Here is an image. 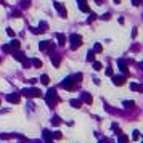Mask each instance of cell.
I'll list each match as a JSON object with an SVG mask.
<instances>
[{"instance_id": "cb8c5ba5", "label": "cell", "mask_w": 143, "mask_h": 143, "mask_svg": "<svg viewBox=\"0 0 143 143\" xmlns=\"http://www.w3.org/2000/svg\"><path fill=\"white\" fill-rule=\"evenodd\" d=\"M61 137H63V135H61V133H60V132H55V138H56V140H60V138H61Z\"/></svg>"}, {"instance_id": "277c9868", "label": "cell", "mask_w": 143, "mask_h": 143, "mask_svg": "<svg viewBox=\"0 0 143 143\" xmlns=\"http://www.w3.org/2000/svg\"><path fill=\"white\" fill-rule=\"evenodd\" d=\"M53 5H55V8L60 11V15H61V16H66V8H63V6L60 5V2H55Z\"/></svg>"}, {"instance_id": "9a60e30c", "label": "cell", "mask_w": 143, "mask_h": 143, "mask_svg": "<svg viewBox=\"0 0 143 143\" xmlns=\"http://www.w3.org/2000/svg\"><path fill=\"white\" fill-rule=\"evenodd\" d=\"M52 124H53V125H60V124H61V119H60L58 116L53 117V119H52Z\"/></svg>"}, {"instance_id": "ffe728a7", "label": "cell", "mask_w": 143, "mask_h": 143, "mask_svg": "<svg viewBox=\"0 0 143 143\" xmlns=\"http://www.w3.org/2000/svg\"><path fill=\"white\" fill-rule=\"evenodd\" d=\"M101 50H103V48H101V45H100V43H96V45H95V50H93V53H95V52H98V53H100Z\"/></svg>"}, {"instance_id": "484cf974", "label": "cell", "mask_w": 143, "mask_h": 143, "mask_svg": "<svg viewBox=\"0 0 143 143\" xmlns=\"http://www.w3.org/2000/svg\"><path fill=\"white\" fill-rule=\"evenodd\" d=\"M106 74L111 76V74H113V69H111V68H108V69H106Z\"/></svg>"}, {"instance_id": "5b68a950", "label": "cell", "mask_w": 143, "mask_h": 143, "mask_svg": "<svg viewBox=\"0 0 143 143\" xmlns=\"http://www.w3.org/2000/svg\"><path fill=\"white\" fill-rule=\"evenodd\" d=\"M79 8L82 11H85V13H87V11L90 10V8H89V5H87V2H85V0H79Z\"/></svg>"}, {"instance_id": "8fae6325", "label": "cell", "mask_w": 143, "mask_h": 143, "mask_svg": "<svg viewBox=\"0 0 143 143\" xmlns=\"http://www.w3.org/2000/svg\"><path fill=\"white\" fill-rule=\"evenodd\" d=\"M52 137H53V133L50 132V130H43V138H45L47 142H48V140H50Z\"/></svg>"}, {"instance_id": "7402d4cb", "label": "cell", "mask_w": 143, "mask_h": 143, "mask_svg": "<svg viewBox=\"0 0 143 143\" xmlns=\"http://www.w3.org/2000/svg\"><path fill=\"white\" fill-rule=\"evenodd\" d=\"M138 138H140V133H138V130H135L133 132V140H138Z\"/></svg>"}, {"instance_id": "8992f818", "label": "cell", "mask_w": 143, "mask_h": 143, "mask_svg": "<svg viewBox=\"0 0 143 143\" xmlns=\"http://www.w3.org/2000/svg\"><path fill=\"white\" fill-rule=\"evenodd\" d=\"M80 101H85L87 105H92V101H93V98H92L89 93H82V100Z\"/></svg>"}, {"instance_id": "ba28073f", "label": "cell", "mask_w": 143, "mask_h": 143, "mask_svg": "<svg viewBox=\"0 0 143 143\" xmlns=\"http://www.w3.org/2000/svg\"><path fill=\"white\" fill-rule=\"evenodd\" d=\"M6 100L10 101V103H18V101H19V95H8Z\"/></svg>"}, {"instance_id": "e0dca14e", "label": "cell", "mask_w": 143, "mask_h": 143, "mask_svg": "<svg viewBox=\"0 0 143 143\" xmlns=\"http://www.w3.org/2000/svg\"><path fill=\"white\" fill-rule=\"evenodd\" d=\"M56 37H58V40H60V43H61V45L66 42V37H64L63 34H56Z\"/></svg>"}, {"instance_id": "7a4b0ae2", "label": "cell", "mask_w": 143, "mask_h": 143, "mask_svg": "<svg viewBox=\"0 0 143 143\" xmlns=\"http://www.w3.org/2000/svg\"><path fill=\"white\" fill-rule=\"evenodd\" d=\"M23 95L27 96V98H31V96L39 98V96H42V92L39 90V89H24V90H23Z\"/></svg>"}, {"instance_id": "4fadbf2b", "label": "cell", "mask_w": 143, "mask_h": 143, "mask_svg": "<svg viewBox=\"0 0 143 143\" xmlns=\"http://www.w3.org/2000/svg\"><path fill=\"white\" fill-rule=\"evenodd\" d=\"M129 138L125 137V135H122V133H119V143H127Z\"/></svg>"}, {"instance_id": "6da1fadb", "label": "cell", "mask_w": 143, "mask_h": 143, "mask_svg": "<svg viewBox=\"0 0 143 143\" xmlns=\"http://www.w3.org/2000/svg\"><path fill=\"white\" fill-rule=\"evenodd\" d=\"M47 103H48V106H52V108L58 103V95H56V90H55V89H50V90H48V93H47Z\"/></svg>"}, {"instance_id": "d6986e66", "label": "cell", "mask_w": 143, "mask_h": 143, "mask_svg": "<svg viewBox=\"0 0 143 143\" xmlns=\"http://www.w3.org/2000/svg\"><path fill=\"white\" fill-rule=\"evenodd\" d=\"M124 106H125V108H133L135 103H133V101H124Z\"/></svg>"}, {"instance_id": "83f0119b", "label": "cell", "mask_w": 143, "mask_h": 143, "mask_svg": "<svg viewBox=\"0 0 143 143\" xmlns=\"http://www.w3.org/2000/svg\"><path fill=\"white\" fill-rule=\"evenodd\" d=\"M108 142H109L108 138H103V140H100V143H108Z\"/></svg>"}, {"instance_id": "7c38bea8", "label": "cell", "mask_w": 143, "mask_h": 143, "mask_svg": "<svg viewBox=\"0 0 143 143\" xmlns=\"http://www.w3.org/2000/svg\"><path fill=\"white\" fill-rule=\"evenodd\" d=\"M32 64H34L36 68H42V61H40V60H37V58L32 60Z\"/></svg>"}, {"instance_id": "4316f807", "label": "cell", "mask_w": 143, "mask_h": 143, "mask_svg": "<svg viewBox=\"0 0 143 143\" xmlns=\"http://www.w3.org/2000/svg\"><path fill=\"white\" fill-rule=\"evenodd\" d=\"M109 16H111L109 13H108V15H103V16H101V19H109Z\"/></svg>"}, {"instance_id": "52a82bcc", "label": "cell", "mask_w": 143, "mask_h": 143, "mask_svg": "<svg viewBox=\"0 0 143 143\" xmlns=\"http://www.w3.org/2000/svg\"><path fill=\"white\" fill-rule=\"evenodd\" d=\"M113 79H114V80H113V82H114V84H116V85H122V84H124V80H125V79H124V77H122V76H114Z\"/></svg>"}, {"instance_id": "5bb4252c", "label": "cell", "mask_w": 143, "mask_h": 143, "mask_svg": "<svg viewBox=\"0 0 143 143\" xmlns=\"http://www.w3.org/2000/svg\"><path fill=\"white\" fill-rule=\"evenodd\" d=\"M40 82H42V84H45V85H47L48 82H50V79H48V76H47V74H43L42 77H40Z\"/></svg>"}, {"instance_id": "f546056e", "label": "cell", "mask_w": 143, "mask_h": 143, "mask_svg": "<svg viewBox=\"0 0 143 143\" xmlns=\"http://www.w3.org/2000/svg\"><path fill=\"white\" fill-rule=\"evenodd\" d=\"M47 143H55V142H52V140H48V142H47Z\"/></svg>"}, {"instance_id": "9c48e42d", "label": "cell", "mask_w": 143, "mask_h": 143, "mask_svg": "<svg viewBox=\"0 0 143 143\" xmlns=\"http://www.w3.org/2000/svg\"><path fill=\"white\" fill-rule=\"evenodd\" d=\"M69 105L72 106V108H80L82 101H80V100H71V101H69Z\"/></svg>"}, {"instance_id": "f1b7e54d", "label": "cell", "mask_w": 143, "mask_h": 143, "mask_svg": "<svg viewBox=\"0 0 143 143\" xmlns=\"http://www.w3.org/2000/svg\"><path fill=\"white\" fill-rule=\"evenodd\" d=\"M133 5H140V0H133Z\"/></svg>"}, {"instance_id": "3957f363", "label": "cell", "mask_w": 143, "mask_h": 143, "mask_svg": "<svg viewBox=\"0 0 143 143\" xmlns=\"http://www.w3.org/2000/svg\"><path fill=\"white\" fill-rule=\"evenodd\" d=\"M69 40L72 42V43H71V48H72V50H76V48L82 43V37H80V36H77V34H72V36L69 37Z\"/></svg>"}, {"instance_id": "603a6c76", "label": "cell", "mask_w": 143, "mask_h": 143, "mask_svg": "<svg viewBox=\"0 0 143 143\" xmlns=\"http://www.w3.org/2000/svg\"><path fill=\"white\" fill-rule=\"evenodd\" d=\"M95 13H92V15H90V18H89V23H92V21H93V19H95Z\"/></svg>"}, {"instance_id": "ac0fdd59", "label": "cell", "mask_w": 143, "mask_h": 143, "mask_svg": "<svg viewBox=\"0 0 143 143\" xmlns=\"http://www.w3.org/2000/svg\"><path fill=\"white\" fill-rule=\"evenodd\" d=\"M95 60V53L93 52H89V56H87V61H93Z\"/></svg>"}, {"instance_id": "44dd1931", "label": "cell", "mask_w": 143, "mask_h": 143, "mask_svg": "<svg viewBox=\"0 0 143 143\" xmlns=\"http://www.w3.org/2000/svg\"><path fill=\"white\" fill-rule=\"evenodd\" d=\"M93 69H95V71H100V69H101V63H95V64H93Z\"/></svg>"}, {"instance_id": "4dcf8cb0", "label": "cell", "mask_w": 143, "mask_h": 143, "mask_svg": "<svg viewBox=\"0 0 143 143\" xmlns=\"http://www.w3.org/2000/svg\"><path fill=\"white\" fill-rule=\"evenodd\" d=\"M114 2H116V3H119V2H121V0H114Z\"/></svg>"}, {"instance_id": "30bf717a", "label": "cell", "mask_w": 143, "mask_h": 143, "mask_svg": "<svg viewBox=\"0 0 143 143\" xmlns=\"http://www.w3.org/2000/svg\"><path fill=\"white\" fill-rule=\"evenodd\" d=\"M13 56H15L16 60H19V61H24V60H26V56H24V53H21V52L13 53Z\"/></svg>"}, {"instance_id": "d4e9b609", "label": "cell", "mask_w": 143, "mask_h": 143, "mask_svg": "<svg viewBox=\"0 0 143 143\" xmlns=\"http://www.w3.org/2000/svg\"><path fill=\"white\" fill-rule=\"evenodd\" d=\"M6 32H8V36H11V37L15 36V32H13V29H10V27H8V31H6Z\"/></svg>"}, {"instance_id": "2e32d148", "label": "cell", "mask_w": 143, "mask_h": 143, "mask_svg": "<svg viewBox=\"0 0 143 143\" xmlns=\"http://www.w3.org/2000/svg\"><path fill=\"white\" fill-rule=\"evenodd\" d=\"M130 89H132V90H137V92H142V90H143L142 87H140V85H137V84H130Z\"/></svg>"}]
</instances>
